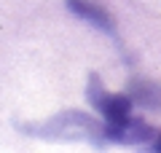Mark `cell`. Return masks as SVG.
Instances as JSON below:
<instances>
[{"label": "cell", "mask_w": 161, "mask_h": 153, "mask_svg": "<svg viewBox=\"0 0 161 153\" xmlns=\"http://www.w3.org/2000/svg\"><path fill=\"white\" fill-rule=\"evenodd\" d=\"M40 132L32 134H43V137H59V140H94L102 142V129L105 124H99L97 118L80 113V110H64V113L54 116L51 121L35 126Z\"/></svg>", "instance_id": "cell-1"}, {"label": "cell", "mask_w": 161, "mask_h": 153, "mask_svg": "<svg viewBox=\"0 0 161 153\" xmlns=\"http://www.w3.org/2000/svg\"><path fill=\"white\" fill-rule=\"evenodd\" d=\"M156 137V129H150L142 118H129L124 121H105V129H102V142H113V145H145Z\"/></svg>", "instance_id": "cell-3"}, {"label": "cell", "mask_w": 161, "mask_h": 153, "mask_svg": "<svg viewBox=\"0 0 161 153\" xmlns=\"http://www.w3.org/2000/svg\"><path fill=\"white\" fill-rule=\"evenodd\" d=\"M148 145H150V148H153V150H161V132H158V134H156V137H153V140H150V142H148Z\"/></svg>", "instance_id": "cell-6"}, {"label": "cell", "mask_w": 161, "mask_h": 153, "mask_svg": "<svg viewBox=\"0 0 161 153\" xmlns=\"http://www.w3.org/2000/svg\"><path fill=\"white\" fill-rule=\"evenodd\" d=\"M86 99H89V105H92L105 121H110V124L129 118L132 110H134L132 97L108 91L105 83H102V78H99L97 73H89V78H86Z\"/></svg>", "instance_id": "cell-2"}, {"label": "cell", "mask_w": 161, "mask_h": 153, "mask_svg": "<svg viewBox=\"0 0 161 153\" xmlns=\"http://www.w3.org/2000/svg\"><path fill=\"white\" fill-rule=\"evenodd\" d=\"M67 8H70L78 19H83V22H89L92 27L102 30L105 35H113V38H115L113 16H110L99 3H92V0H67Z\"/></svg>", "instance_id": "cell-4"}, {"label": "cell", "mask_w": 161, "mask_h": 153, "mask_svg": "<svg viewBox=\"0 0 161 153\" xmlns=\"http://www.w3.org/2000/svg\"><path fill=\"white\" fill-rule=\"evenodd\" d=\"M126 94L132 97V102L137 108H148V110H161V83L156 81H145V78H132L126 83Z\"/></svg>", "instance_id": "cell-5"}]
</instances>
